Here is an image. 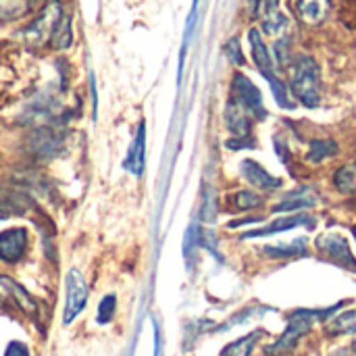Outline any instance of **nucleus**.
Returning a JSON list of instances; mask_svg holds the SVG:
<instances>
[{
  "instance_id": "11",
  "label": "nucleus",
  "mask_w": 356,
  "mask_h": 356,
  "mask_svg": "<svg viewBox=\"0 0 356 356\" xmlns=\"http://www.w3.org/2000/svg\"><path fill=\"white\" fill-rule=\"evenodd\" d=\"M240 173H242V177H244L252 188H257V190H261V192H275V190L282 188V179L275 177V175H271L261 163H257V161H252V159L242 161Z\"/></svg>"
},
{
  "instance_id": "30",
  "label": "nucleus",
  "mask_w": 356,
  "mask_h": 356,
  "mask_svg": "<svg viewBox=\"0 0 356 356\" xmlns=\"http://www.w3.org/2000/svg\"><path fill=\"white\" fill-rule=\"evenodd\" d=\"M202 219L204 221H215V215H217V200H215V196H213V192H209L207 194V198H204V202H202Z\"/></svg>"
},
{
  "instance_id": "21",
  "label": "nucleus",
  "mask_w": 356,
  "mask_h": 356,
  "mask_svg": "<svg viewBox=\"0 0 356 356\" xmlns=\"http://www.w3.org/2000/svg\"><path fill=\"white\" fill-rule=\"evenodd\" d=\"M267 257L271 259H294V257H302L309 252V242L305 238H298L294 242H286V244H273V246H265L263 248Z\"/></svg>"
},
{
  "instance_id": "22",
  "label": "nucleus",
  "mask_w": 356,
  "mask_h": 356,
  "mask_svg": "<svg viewBox=\"0 0 356 356\" xmlns=\"http://www.w3.org/2000/svg\"><path fill=\"white\" fill-rule=\"evenodd\" d=\"M334 188L344 194V196H353L356 194V161L340 167L334 173Z\"/></svg>"
},
{
  "instance_id": "20",
  "label": "nucleus",
  "mask_w": 356,
  "mask_h": 356,
  "mask_svg": "<svg viewBox=\"0 0 356 356\" xmlns=\"http://www.w3.org/2000/svg\"><path fill=\"white\" fill-rule=\"evenodd\" d=\"M340 146L336 140L332 138H319V140H311L309 144V152H307V161L313 165H319L323 161H330L338 154Z\"/></svg>"
},
{
  "instance_id": "15",
  "label": "nucleus",
  "mask_w": 356,
  "mask_h": 356,
  "mask_svg": "<svg viewBox=\"0 0 356 356\" xmlns=\"http://www.w3.org/2000/svg\"><path fill=\"white\" fill-rule=\"evenodd\" d=\"M248 42H250V48H252V58H254L257 69L263 73V77L267 81L273 79L277 75L275 73V63H273V56L267 50V44H265V40H263V35H261V31L257 27H252L248 31Z\"/></svg>"
},
{
  "instance_id": "34",
  "label": "nucleus",
  "mask_w": 356,
  "mask_h": 356,
  "mask_svg": "<svg viewBox=\"0 0 356 356\" xmlns=\"http://www.w3.org/2000/svg\"><path fill=\"white\" fill-rule=\"evenodd\" d=\"M348 350H350V355L356 356V342H353V346H348Z\"/></svg>"
},
{
  "instance_id": "27",
  "label": "nucleus",
  "mask_w": 356,
  "mask_h": 356,
  "mask_svg": "<svg viewBox=\"0 0 356 356\" xmlns=\"http://www.w3.org/2000/svg\"><path fill=\"white\" fill-rule=\"evenodd\" d=\"M115 313H117V296H115V294H106V296L100 300V305H98L96 321H98L100 325H108V323L113 321Z\"/></svg>"
},
{
  "instance_id": "8",
  "label": "nucleus",
  "mask_w": 356,
  "mask_h": 356,
  "mask_svg": "<svg viewBox=\"0 0 356 356\" xmlns=\"http://www.w3.org/2000/svg\"><path fill=\"white\" fill-rule=\"evenodd\" d=\"M29 248V234L23 227H8L0 232V263L17 265Z\"/></svg>"
},
{
  "instance_id": "25",
  "label": "nucleus",
  "mask_w": 356,
  "mask_h": 356,
  "mask_svg": "<svg viewBox=\"0 0 356 356\" xmlns=\"http://www.w3.org/2000/svg\"><path fill=\"white\" fill-rule=\"evenodd\" d=\"M71 42H73L71 17L63 13L60 21H58V25H56L54 33H52V40H50V44H52L56 50H65V48H69V46H71Z\"/></svg>"
},
{
  "instance_id": "29",
  "label": "nucleus",
  "mask_w": 356,
  "mask_h": 356,
  "mask_svg": "<svg viewBox=\"0 0 356 356\" xmlns=\"http://www.w3.org/2000/svg\"><path fill=\"white\" fill-rule=\"evenodd\" d=\"M225 54H227L229 63H232V65H236V67H242V65H244V60H246L238 38H232V40L225 44Z\"/></svg>"
},
{
  "instance_id": "13",
  "label": "nucleus",
  "mask_w": 356,
  "mask_h": 356,
  "mask_svg": "<svg viewBox=\"0 0 356 356\" xmlns=\"http://www.w3.org/2000/svg\"><path fill=\"white\" fill-rule=\"evenodd\" d=\"M123 167L134 177H142V173H144V167H146V125H144V121H140V125L136 129V136L131 140V146L123 161Z\"/></svg>"
},
{
  "instance_id": "14",
  "label": "nucleus",
  "mask_w": 356,
  "mask_h": 356,
  "mask_svg": "<svg viewBox=\"0 0 356 356\" xmlns=\"http://www.w3.org/2000/svg\"><path fill=\"white\" fill-rule=\"evenodd\" d=\"M225 127L234 138H248L252 131V115L236 98H229L225 106Z\"/></svg>"
},
{
  "instance_id": "12",
  "label": "nucleus",
  "mask_w": 356,
  "mask_h": 356,
  "mask_svg": "<svg viewBox=\"0 0 356 356\" xmlns=\"http://www.w3.org/2000/svg\"><path fill=\"white\" fill-rule=\"evenodd\" d=\"M315 204H319V194L313 186H300L292 192H288L275 207V213H296V211H305V209H313Z\"/></svg>"
},
{
  "instance_id": "2",
  "label": "nucleus",
  "mask_w": 356,
  "mask_h": 356,
  "mask_svg": "<svg viewBox=\"0 0 356 356\" xmlns=\"http://www.w3.org/2000/svg\"><path fill=\"white\" fill-rule=\"evenodd\" d=\"M325 313H319V311H298L292 315L286 332L280 336V340L275 344H271L267 348V355L269 356H284L288 353H292L296 348V344L313 330V323Z\"/></svg>"
},
{
  "instance_id": "6",
  "label": "nucleus",
  "mask_w": 356,
  "mask_h": 356,
  "mask_svg": "<svg viewBox=\"0 0 356 356\" xmlns=\"http://www.w3.org/2000/svg\"><path fill=\"white\" fill-rule=\"evenodd\" d=\"M232 98H236L252 117H257L261 121L267 117V108H265L261 90L244 73L234 75V79H232Z\"/></svg>"
},
{
  "instance_id": "28",
  "label": "nucleus",
  "mask_w": 356,
  "mask_h": 356,
  "mask_svg": "<svg viewBox=\"0 0 356 356\" xmlns=\"http://www.w3.org/2000/svg\"><path fill=\"white\" fill-rule=\"evenodd\" d=\"M269 83H271V90H273V96H275V100H277V104L282 106V108H292L294 104L290 102V90H288V86L275 75L273 79H269Z\"/></svg>"
},
{
  "instance_id": "19",
  "label": "nucleus",
  "mask_w": 356,
  "mask_h": 356,
  "mask_svg": "<svg viewBox=\"0 0 356 356\" xmlns=\"http://www.w3.org/2000/svg\"><path fill=\"white\" fill-rule=\"evenodd\" d=\"M325 334L332 338H340V336H355L356 334V309L344 311L340 315H334L327 323H325Z\"/></svg>"
},
{
  "instance_id": "32",
  "label": "nucleus",
  "mask_w": 356,
  "mask_h": 356,
  "mask_svg": "<svg viewBox=\"0 0 356 356\" xmlns=\"http://www.w3.org/2000/svg\"><path fill=\"white\" fill-rule=\"evenodd\" d=\"M275 56L280 65H286L290 60V50H288V40H277L275 42Z\"/></svg>"
},
{
  "instance_id": "10",
  "label": "nucleus",
  "mask_w": 356,
  "mask_h": 356,
  "mask_svg": "<svg viewBox=\"0 0 356 356\" xmlns=\"http://www.w3.org/2000/svg\"><path fill=\"white\" fill-rule=\"evenodd\" d=\"M315 219L307 213H290L288 217H277L275 221H271L269 225L261 227V229H252L246 232L242 238H265V236H273V234H284L296 227H313Z\"/></svg>"
},
{
  "instance_id": "17",
  "label": "nucleus",
  "mask_w": 356,
  "mask_h": 356,
  "mask_svg": "<svg viewBox=\"0 0 356 356\" xmlns=\"http://www.w3.org/2000/svg\"><path fill=\"white\" fill-rule=\"evenodd\" d=\"M31 209L29 196L17 190L0 188V221L10 219V217H21Z\"/></svg>"
},
{
  "instance_id": "16",
  "label": "nucleus",
  "mask_w": 356,
  "mask_h": 356,
  "mask_svg": "<svg viewBox=\"0 0 356 356\" xmlns=\"http://www.w3.org/2000/svg\"><path fill=\"white\" fill-rule=\"evenodd\" d=\"M294 10L305 25L315 27L330 17L332 0H294Z\"/></svg>"
},
{
  "instance_id": "31",
  "label": "nucleus",
  "mask_w": 356,
  "mask_h": 356,
  "mask_svg": "<svg viewBox=\"0 0 356 356\" xmlns=\"http://www.w3.org/2000/svg\"><path fill=\"white\" fill-rule=\"evenodd\" d=\"M4 356H31L29 355V348L23 344V342H8L6 348H4Z\"/></svg>"
},
{
  "instance_id": "3",
  "label": "nucleus",
  "mask_w": 356,
  "mask_h": 356,
  "mask_svg": "<svg viewBox=\"0 0 356 356\" xmlns=\"http://www.w3.org/2000/svg\"><path fill=\"white\" fill-rule=\"evenodd\" d=\"M88 305V282L79 269H69L65 280V309L63 325H71Z\"/></svg>"
},
{
  "instance_id": "23",
  "label": "nucleus",
  "mask_w": 356,
  "mask_h": 356,
  "mask_svg": "<svg viewBox=\"0 0 356 356\" xmlns=\"http://www.w3.org/2000/svg\"><path fill=\"white\" fill-rule=\"evenodd\" d=\"M40 0H0V19L15 21L27 15Z\"/></svg>"
},
{
  "instance_id": "24",
  "label": "nucleus",
  "mask_w": 356,
  "mask_h": 356,
  "mask_svg": "<svg viewBox=\"0 0 356 356\" xmlns=\"http://www.w3.org/2000/svg\"><path fill=\"white\" fill-rule=\"evenodd\" d=\"M259 338H261V332H252L244 338H238L236 342L227 344L219 356H250L254 350V344L259 342Z\"/></svg>"
},
{
  "instance_id": "5",
  "label": "nucleus",
  "mask_w": 356,
  "mask_h": 356,
  "mask_svg": "<svg viewBox=\"0 0 356 356\" xmlns=\"http://www.w3.org/2000/svg\"><path fill=\"white\" fill-rule=\"evenodd\" d=\"M315 246L321 254H325L332 263L344 267V269H356V257L350 250L348 240L338 232H325L315 240Z\"/></svg>"
},
{
  "instance_id": "18",
  "label": "nucleus",
  "mask_w": 356,
  "mask_h": 356,
  "mask_svg": "<svg viewBox=\"0 0 356 356\" xmlns=\"http://www.w3.org/2000/svg\"><path fill=\"white\" fill-rule=\"evenodd\" d=\"M261 17H263V29L269 35H280V31L286 27V17L280 10L277 0H261L259 2Z\"/></svg>"
},
{
  "instance_id": "9",
  "label": "nucleus",
  "mask_w": 356,
  "mask_h": 356,
  "mask_svg": "<svg viewBox=\"0 0 356 356\" xmlns=\"http://www.w3.org/2000/svg\"><path fill=\"white\" fill-rule=\"evenodd\" d=\"M0 302H10L15 305L21 313H25L27 317H35L38 315V302L35 298L15 280L0 275Z\"/></svg>"
},
{
  "instance_id": "33",
  "label": "nucleus",
  "mask_w": 356,
  "mask_h": 356,
  "mask_svg": "<svg viewBox=\"0 0 356 356\" xmlns=\"http://www.w3.org/2000/svg\"><path fill=\"white\" fill-rule=\"evenodd\" d=\"M161 348H163V338H161V330L154 323V356H161Z\"/></svg>"
},
{
  "instance_id": "4",
  "label": "nucleus",
  "mask_w": 356,
  "mask_h": 356,
  "mask_svg": "<svg viewBox=\"0 0 356 356\" xmlns=\"http://www.w3.org/2000/svg\"><path fill=\"white\" fill-rule=\"evenodd\" d=\"M63 146H65L63 136L56 129H52L50 125L35 127L25 142L27 152L40 161H50V159L58 156L63 152Z\"/></svg>"
},
{
  "instance_id": "1",
  "label": "nucleus",
  "mask_w": 356,
  "mask_h": 356,
  "mask_svg": "<svg viewBox=\"0 0 356 356\" xmlns=\"http://www.w3.org/2000/svg\"><path fill=\"white\" fill-rule=\"evenodd\" d=\"M288 90L307 108H317L321 104V98H323L321 69L313 56L300 54L290 63V86H288Z\"/></svg>"
},
{
  "instance_id": "26",
  "label": "nucleus",
  "mask_w": 356,
  "mask_h": 356,
  "mask_svg": "<svg viewBox=\"0 0 356 356\" xmlns=\"http://www.w3.org/2000/svg\"><path fill=\"white\" fill-rule=\"evenodd\" d=\"M234 207L238 211H254L259 207H263V198L257 194V192H250V190H240L234 194Z\"/></svg>"
},
{
  "instance_id": "7",
  "label": "nucleus",
  "mask_w": 356,
  "mask_h": 356,
  "mask_svg": "<svg viewBox=\"0 0 356 356\" xmlns=\"http://www.w3.org/2000/svg\"><path fill=\"white\" fill-rule=\"evenodd\" d=\"M60 17H63V8H60V4H58L56 0H52V2L42 10V15L25 29V40H27L29 44H33V46H40V44L52 40V33H54V29H56Z\"/></svg>"
}]
</instances>
